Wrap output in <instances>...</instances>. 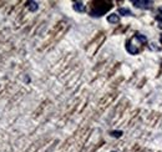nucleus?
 <instances>
[{
    "mask_svg": "<svg viewBox=\"0 0 162 152\" xmlns=\"http://www.w3.org/2000/svg\"><path fill=\"white\" fill-rule=\"evenodd\" d=\"M132 4L139 9H148L150 8L151 2H147V0H133Z\"/></svg>",
    "mask_w": 162,
    "mask_h": 152,
    "instance_id": "1",
    "label": "nucleus"
},
{
    "mask_svg": "<svg viewBox=\"0 0 162 152\" xmlns=\"http://www.w3.org/2000/svg\"><path fill=\"white\" fill-rule=\"evenodd\" d=\"M74 10L77 12H83L85 11V4L83 2H75L74 3Z\"/></svg>",
    "mask_w": 162,
    "mask_h": 152,
    "instance_id": "2",
    "label": "nucleus"
},
{
    "mask_svg": "<svg viewBox=\"0 0 162 152\" xmlns=\"http://www.w3.org/2000/svg\"><path fill=\"white\" fill-rule=\"evenodd\" d=\"M126 50L131 54V55H136L137 52H139V49L136 48V46H135V45H132L131 43H130V41H129V43L126 44Z\"/></svg>",
    "mask_w": 162,
    "mask_h": 152,
    "instance_id": "3",
    "label": "nucleus"
},
{
    "mask_svg": "<svg viewBox=\"0 0 162 152\" xmlns=\"http://www.w3.org/2000/svg\"><path fill=\"white\" fill-rule=\"evenodd\" d=\"M118 14L120 15H124V16H132L133 14L130 9H126V8H120L118 9Z\"/></svg>",
    "mask_w": 162,
    "mask_h": 152,
    "instance_id": "4",
    "label": "nucleus"
},
{
    "mask_svg": "<svg viewBox=\"0 0 162 152\" xmlns=\"http://www.w3.org/2000/svg\"><path fill=\"white\" fill-rule=\"evenodd\" d=\"M107 21L111 23V24H117L120 21V18H118L117 14H111V15L107 16Z\"/></svg>",
    "mask_w": 162,
    "mask_h": 152,
    "instance_id": "5",
    "label": "nucleus"
},
{
    "mask_svg": "<svg viewBox=\"0 0 162 152\" xmlns=\"http://www.w3.org/2000/svg\"><path fill=\"white\" fill-rule=\"evenodd\" d=\"M28 8H29L31 11H36L37 8H39V5H37L36 2H29V3H28Z\"/></svg>",
    "mask_w": 162,
    "mask_h": 152,
    "instance_id": "6",
    "label": "nucleus"
},
{
    "mask_svg": "<svg viewBox=\"0 0 162 152\" xmlns=\"http://www.w3.org/2000/svg\"><path fill=\"white\" fill-rule=\"evenodd\" d=\"M135 37H136V40H139L140 43H146V41H147V37L145 35H142V34H136Z\"/></svg>",
    "mask_w": 162,
    "mask_h": 152,
    "instance_id": "7",
    "label": "nucleus"
},
{
    "mask_svg": "<svg viewBox=\"0 0 162 152\" xmlns=\"http://www.w3.org/2000/svg\"><path fill=\"white\" fill-rule=\"evenodd\" d=\"M121 135H122V131H112L111 132V136H114V137H120Z\"/></svg>",
    "mask_w": 162,
    "mask_h": 152,
    "instance_id": "8",
    "label": "nucleus"
},
{
    "mask_svg": "<svg viewBox=\"0 0 162 152\" xmlns=\"http://www.w3.org/2000/svg\"><path fill=\"white\" fill-rule=\"evenodd\" d=\"M162 15V8H160V16Z\"/></svg>",
    "mask_w": 162,
    "mask_h": 152,
    "instance_id": "9",
    "label": "nucleus"
},
{
    "mask_svg": "<svg viewBox=\"0 0 162 152\" xmlns=\"http://www.w3.org/2000/svg\"><path fill=\"white\" fill-rule=\"evenodd\" d=\"M112 152H116V151H112Z\"/></svg>",
    "mask_w": 162,
    "mask_h": 152,
    "instance_id": "10",
    "label": "nucleus"
}]
</instances>
